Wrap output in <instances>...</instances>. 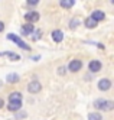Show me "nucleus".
<instances>
[{"mask_svg":"<svg viewBox=\"0 0 114 120\" xmlns=\"http://www.w3.org/2000/svg\"><path fill=\"white\" fill-rule=\"evenodd\" d=\"M52 39H54L55 42H61V41L64 39L62 30H54V32H52Z\"/></svg>","mask_w":114,"mask_h":120,"instance_id":"9d476101","label":"nucleus"},{"mask_svg":"<svg viewBox=\"0 0 114 120\" xmlns=\"http://www.w3.org/2000/svg\"><path fill=\"white\" fill-rule=\"evenodd\" d=\"M28 90H29V93H39L40 90H42V85H40V82L39 81H32V82H29V85H28Z\"/></svg>","mask_w":114,"mask_h":120,"instance_id":"39448f33","label":"nucleus"},{"mask_svg":"<svg viewBox=\"0 0 114 120\" xmlns=\"http://www.w3.org/2000/svg\"><path fill=\"white\" fill-rule=\"evenodd\" d=\"M74 3H75V0H61V6L64 9H71L74 6Z\"/></svg>","mask_w":114,"mask_h":120,"instance_id":"ddd939ff","label":"nucleus"},{"mask_svg":"<svg viewBox=\"0 0 114 120\" xmlns=\"http://www.w3.org/2000/svg\"><path fill=\"white\" fill-rule=\"evenodd\" d=\"M110 87H111V81H110V80H107V78L100 80V82H98V88H100L101 91H108Z\"/></svg>","mask_w":114,"mask_h":120,"instance_id":"423d86ee","label":"nucleus"},{"mask_svg":"<svg viewBox=\"0 0 114 120\" xmlns=\"http://www.w3.org/2000/svg\"><path fill=\"white\" fill-rule=\"evenodd\" d=\"M9 101H22V94L17 93V91L12 93L10 96H9Z\"/></svg>","mask_w":114,"mask_h":120,"instance_id":"f8f14e48","label":"nucleus"},{"mask_svg":"<svg viewBox=\"0 0 114 120\" xmlns=\"http://www.w3.org/2000/svg\"><path fill=\"white\" fill-rule=\"evenodd\" d=\"M6 55L10 58L12 61H19V59H20V56L17 55V54H15V52H6Z\"/></svg>","mask_w":114,"mask_h":120,"instance_id":"f3484780","label":"nucleus"},{"mask_svg":"<svg viewBox=\"0 0 114 120\" xmlns=\"http://www.w3.org/2000/svg\"><path fill=\"white\" fill-rule=\"evenodd\" d=\"M85 26L88 28V29H92V28H95V26H97V22H95L92 18H88V19L85 20Z\"/></svg>","mask_w":114,"mask_h":120,"instance_id":"4468645a","label":"nucleus"},{"mask_svg":"<svg viewBox=\"0 0 114 120\" xmlns=\"http://www.w3.org/2000/svg\"><path fill=\"white\" fill-rule=\"evenodd\" d=\"M25 20H28V23H36L38 20H39V13L38 12H28V13H26L25 15Z\"/></svg>","mask_w":114,"mask_h":120,"instance_id":"7ed1b4c3","label":"nucleus"},{"mask_svg":"<svg viewBox=\"0 0 114 120\" xmlns=\"http://www.w3.org/2000/svg\"><path fill=\"white\" fill-rule=\"evenodd\" d=\"M17 81H19V75H17V74H9V75H7V82L15 84V82H17Z\"/></svg>","mask_w":114,"mask_h":120,"instance_id":"2eb2a0df","label":"nucleus"},{"mask_svg":"<svg viewBox=\"0 0 114 120\" xmlns=\"http://www.w3.org/2000/svg\"><path fill=\"white\" fill-rule=\"evenodd\" d=\"M23 119V117H26V113H23V111H22V114H16V119Z\"/></svg>","mask_w":114,"mask_h":120,"instance_id":"aec40b11","label":"nucleus"},{"mask_svg":"<svg viewBox=\"0 0 114 120\" xmlns=\"http://www.w3.org/2000/svg\"><path fill=\"white\" fill-rule=\"evenodd\" d=\"M26 2H28V4H30V6H35V4L39 3V0H26Z\"/></svg>","mask_w":114,"mask_h":120,"instance_id":"6ab92c4d","label":"nucleus"},{"mask_svg":"<svg viewBox=\"0 0 114 120\" xmlns=\"http://www.w3.org/2000/svg\"><path fill=\"white\" fill-rule=\"evenodd\" d=\"M81 67H82V62L80 61V59H74V61H71V62H69V65H68L69 71H72V72L80 71V70H81Z\"/></svg>","mask_w":114,"mask_h":120,"instance_id":"20e7f679","label":"nucleus"},{"mask_svg":"<svg viewBox=\"0 0 114 120\" xmlns=\"http://www.w3.org/2000/svg\"><path fill=\"white\" fill-rule=\"evenodd\" d=\"M113 106H114V104H113L111 100H103V98H98V100H95V103H94V107L98 109V110H111Z\"/></svg>","mask_w":114,"mask_h":120,"instance_id":"f257e3e1","label":"nucleus"},{"mask_svg":"<svg viewBox=\"0 0 114 120\" xmlns=\"http://www.w3.org/2000/svg\"><path fill=\"white\" fill-rule=\"evenodd\" d=\"M3 106H4V101H3V100H2V98H0V109H2V107H3Z\"/></svg>","mask_w":114,"mask_h":120,"instance_id":"4be33fe9","label":"nucleus"},{"mask_svg":"<svg viewBox=\"0 0 114 120\" xmlns=\"http://www.w3.org/2000/svg\"><path fill=\"white\" fill-rule=\"evenodd\" d=\"M88 119L90 120H103V116L100 113H90L88 114Z\"/></svg>","mask_w":114,"mask_h":120,"instance_id":"dca6fc26","label":"nucleus"},{"mask_svg":"<svg viewBox=\"0 0 114 120\" xmlns=\"http://www.w3.org/2000/svg\"><path fill=\"white\" fill-rule=\"evenodd\" d=\"M33 25L32 23H25L23 26H22V32H23V35H29L30 32H33Z\"/></svg>","mask_w":114,"mask_h":120,"instance_id":"9b49d317","label":"nucleus"},{"mask_svg":"<svg viewBox=\"0 0 114 120\" xmlns=\"http://www.w3.org/2000/svg\"><path fill=\"white\" fill-rule=\"evenodd\" d=\"M91 18H92L95 22L98 23L100 20H104V18H106V15H104V12H101V10H95V12H92Z\"/></svg>","mask_w":114,"mask_h":120,"instance_id":"6e6552de","label":"nucleus"},{"mask_svg":"<svg viewBox=\"0 0 114 120\" xmlns=\"http://www.w3.org/2000/svg\"><path fill=\"white\" fill-rule=\"evenodd\" d=\"M7 39H10V41H13L15 44L17 45V46H20V48H23V49H26V51H30V46L29 45H26L25 42L19 38V36H16V35H13V33H10V35H7Z\"/></svg>","mask_w":114,"mask_h":120,"instance_id":"f03ea898","label":"nucleus"},{"mask_svg":"<svg viewBox=\"0 0 114 120\" xmlns=\"http://www.w3.org/2000/svg\"><path fill=\"white\" fill-rule=\"evenodd\" d=\"M3 29H4V23L0 22V32H3Z\"/></svg>","mask_w":114,"mask_h":120,"instance_id":"412c9836","label":"nucleus"},{"mask_svg":"<svg viewBox=\"0 0 114 120\" xmlns=\"http://www.w3.org/2000/svg\"><path fill=\"white\" fill-rule=\"evenodd\" d=\"M20 107H22V101H9V106H7V109L10 111H17Z\"/></svg>","mask_w":114,"mask_h":120,"instance_id":"1a4fd4ad","label":"nucleus"},{"mask_svg":"<svg viewBox=\"0 0 114 120\" xmlns=\"http://www.w3.org/2000/svg\"><path fill=\"white\" fill-rule=\"evenodd\" d=\"M78 25H80V19L75 18V19H72V22H71V23H69V28H71V29H75Z\"/></svg>","mask_w":114,"mask_h":120,"instance_id":"a211bd4d","label":"nucleus"},{"mask_svg":"<svg viewBox=\"0 0 114 120\" xmlns=\"http://www.w3.org/2000/svg\"><path fill=\"white\" fill-rule=\"evenodd\" d=\"M101 67H103V64H101L100 61H91V62L88 64V68H90L91 72H98V71L101 70Z\"/></svg>","mask_w":114,"mask_h":120,"instance_id":"0eeeda50","label":"nucleus"}]
</instances>
